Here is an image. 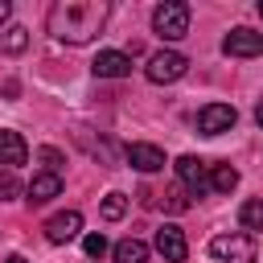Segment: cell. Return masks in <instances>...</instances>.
I'll return each mask as SVG.
<instances>
[{
    "mask_svg": "<svg viewBox=\"0 0 263 263\" xmlns=\"http://www.w3.org/2000/svg\"><path fill=\"white\" fill-rule=\"evenodd\" d=\"M25 156H29V144L21 140V132L0 127V164H4V173H12L16 164H25Z\"/></svg>",
    "mask_w": 263,
    "mask_h": 263,
    "instance_id": "11",
    "label": "cell"
},
{
    "mask_svg": "<svg viewBox=\"0 0 263 263\" xmlns=\"http://www.w3.org/2000/svg\"><path fill=\"white\" fill-rule=\"evenodd\" d=\"M234 119H238V111L230 103H210V107L197 111V132L201 136H222V132L234 127Z\"/></svg>",
    "mask_w": 263,
    "mask_h": 263,
    "instance_id": "5",
    "label": "cell"
},
{
    "mask_svg": "<svg viewBox=\"0 0 263 263\" xmlns=\"http://www.w3.org/2000/svg\"><path fill=\"white\" fill-rule=\"evenodd\" d=\"M115 263H148V242H140V238L115 242Z\"/></svg>",
    "mask_w": 263,
    "mask_h": 263,
    "instance_id": "14",
    "label": "cell"
},
{
    "mask_svg": "<svg viewBox=\"0 0 263 263\" xmlns=\"http://www.w3.org/2000/svg\"><path fill=\"white\" fill-rule=\"evenodd\" d=\"M8 12H12V8H8V0H0V25L8 21Z\"/></svg>",
    "mask_w": 263,
    "mask_h": 263,
    "instance_id": "23",
    "label": "cell"
},
{
    "mask_svg": "<svg viewBox=\"0 0 263 263\" xmlns=\"http://www.w3.org/2000/svg\"><path fill=\"white\" fill-rule=\"evenodd\" d=\"M185 70H189V58H185V53H177V49H160V53H152V58H148V66H144L148 82H156V86L177 82Z\"/></svg>",
    "mask_w": 263,
    "mask_h": 263,
    "instance_id": "3",
    "label": "cell"
},
{
    "mask_svg": "<svg viewBox=\"0 0 263 263\" xmlns=\"http://www.w3.org/2000/svg\"><path fill=\"white\" fill-rule=\"evenodd\" d=\"M16 193H21V181L12 173H0V201H12Z\"/></svg>",
    "mask_w": 263,
    "mask_h": 263,
    "instance_id": "21",
    "label": "cell"
},
{
    "mask_svg": "<svg viewBox=\"0 0 263 263\" xmlns=\"http://www.w3.org/2000/svg\"><path fill=\"white\" fill-rule=\"evenodd\" d=\"M152 33H160L164 41H181V37L189 33V8L177 4V0L156 4V12H152Z\"/></svg>",
    "mask_w": 263,
    "mask_h": 263,
    "instance_id": "2",
    "label": "cell"
},
{
    "mask_svg": "<svg viewBox=\"0 0 263 263\" xmlns=\"http://www.w3.org/2000/svg\"><path fill=\"white\" fill-rule=\"evenodd\" d=\"M259 16H263V0H259Z\"/></svg>",
    "mask_w": 263,
    "mask_h": 263,
    "instance_id": "26",
    "label": "cell"
},
{
    "mask_svg": "<svg viewBox=\"0 0 263 263\" xmlns=\"http://www.w3.org/2000/svg\"><path fill=\"white\" fill-rule=\"evenodd\" d=\"M152 247L164 255V263H185V259H189V242H185V230H181V226H173V222H164V226L156 230Z\"/></svg>",
    "mask_w": 263,
    "mask_h": 263,
    "instance_id": "6",
    "label": "cell"
},
{
    "mask_svg": "<svg viewBox=\"0 0 263 263\" xmlns=\"http://www.w3.org/2000/svg\"><path fill=\"white\" fill-rule=\"evenodd\" d=\"M90 70H95L99 78H127V74H132V53H123V49H103V53L90 62Z\"/></svg>",
    "mask_w": 263,
    "mask_h": 263,
    "instance_id": "10",
    "label": "cell"
},
{
    "mask_svg": "<svg viewBox=\"0 0 263 263\" xmlns=\"http://www.w3.org/2000/svg\"><path fill=\"white\" fill-rule=\"evenodd\" d=\"M238 185V168H230V164H210V189L214 193H230Z\"/></svg>",
    "mask_w": 263,
    "mask_h": 263,
    "instance_id": "15",
    "label": "cell"
},
{
    "mask_svg": "<svg viewBox=\"0 0 263 263\" xmlns=\"http://www.w3.org/2000/svg\"><path fill=\"white\" fill-rule=\"evenodd\" d=\"M255 119H259V127H263V99H259V107H255Z\"/></svg>",
    "mask_w": 263,
    "mask_h": 263,
    "instance_id": "25",
    "label": "cell"
},
{
    "mask_svg": "<svg viewBox=\"0 0 263 263\" xmlns=\"http://www.w3.org/2000/svg\"><path fill=\"white\" fill-rule=\"evenodd\" d=\"M82 251H86L90 259H103V251H107V238H103V234H86V238H82Z\"/></svg>",
    "mask_w": 263,
    "mask_h": 263,
    "instance_id": "20",
    "label": "cell"
},
{
    "mask_svg": "<svg viewBox=\"0 0 263 263\" xmlns=\"http://www.w3.org/2000/svg\"><path fill=\"white\" fill-rule=\"evenodd\" d=\"M177 177H181V185H185L193 197L210 193V164H205L201 156H181V160H177Z\"/></svg>",
    "mask_w": 263,
    "mask_h": 263,
    "instance_id": "7",
    "label": "cell"
},
{
    "mask_svg": "<svg viewBox=\"0 0 263 263\" xmlns=\"http://www.w3.org/2000/svg\"><path fill=\"white\" fill-rule=\"evenodd\" d=\"M78 230H82V214H78V210H62V214H53V218L45 222V238H49L53 247L78 238Z\"/></svg>",
    "mask_w": 263,
    "mask_h": 263,
    "instance_id": "9",
    "label": "cell"
},
{
    "mask_svg": "<svg viewBox=\"0 0 263 263\" xmlns=\"http://www.w3.org/2000/svg\"><path fill=\"white\" fill-rule=\"evenodd\" d=\"M4 263H29V259H25V255H8Z\"/></svg>",
    "mask_w": 263,
    "mask_h": 263,
    "instance_id": "24",
    "label": "cell"
},
{
    "mask_svg": "<svg viewBox=\"0 0 263 263\" xmlns=\"http://www.w3.org/2000/svg\"><path fill=\"white\" fill-rule=\"evenodd\" d=\"M29 45V29L25 25H8L4 33H0V49H8V53H21Z\"/></svg>",
    "mask_w": 263,
    "mask_h": 263,
    "instance_id": "16",
    "label": "cell"
},
{
    "mask_svg": "<svg viewBox=\"0 0 263 263\" xmlns=\"http://www.w3.org/2000/svg\"><path fill=\"white\" fill-rule=\"evenodd\" d=\"M185 193H189L185 185H173V189H164V210H173V214L189 210V197H185Z\"/></svg>",
    "mask_w": 263,
    "mask_h": 263,
    "instance_id": "19",
    "label": "cell"
},
{
    "mask_svg": "<svg viewBox=\"0 0 263 263\" xmlns=\"http://www.w3.org/2000/svg\"><path fill=\"white\" fill-rule=\"evenodd\" d=\"M25 193H29V205H45V201H53L62 193V177L58 173H37Z\"/></svg>",
    "mask_w": 263,
    "mask_h": 263,
    "instance_id": "13",
    "label": "cell"
},
{
    "mask_svg": "<svg viewBox=\"0 0 263 263\" xmlns=\"http://www.w3.org/2000/svg\"><path fill=\"white\" fill-rule=\"evenodd\" d=\"M37 156L45 160V173H58V168H62V152H58V148H41Z\"/></svg>",
    "mask_w": 263,
    "mask_h": 263,
    "instance_id": "22",
    "label": "cell"
},
{
    "mask_svg": "<svg viewBox=\"0 0 263 263\" xmlns=\"http://www.w3.org/2000/svg\"><path fill=\"white\" fill-rule=\"evenodd\" d=\"M107 0H58L49 8V33L58 41H70V45H86L103 21H107Z\"/></svg>",
    "mask_w": 263,
    "mask_h": 263,
    "instance_id": "1",
    "label": "cell"
},
{
    "mask_svg": "<svg viewBox=\"0 0 263 263\" xmlns=\"http://www.w3.org/2000/svg\"><path fill=\"white\" fill-rule=\"evenodd\" d=\"M222 49L230 58H263V33H255V29H230L226 41H222Z\"/></svg>",
    "mask_w": 263,
    "mask_h": 263,
    "instance_id": "8",
    "label": "cell"
},
{
    "mask_svg": "<svg viewBox=\"0 0 263 263\" xmlns=\"http://www.w3.org/2000/svg\"><path fill=\"white\" fill-rule=\"evenodd\" d=\"M127 164L140 173H156V168H164V152L156 144H127Z\"/></svg>",
    "mask_w": 263,
    "mask_h": 263,
    "instance_id": "12",
    "label": "cell"
},
{
    "mask_svg": "<svg viewBox=\"0 0 263 263\" xmlns=\"http://www.w3.org/2000/svg\"><path fill=\"white\" fill-rule=\"evenodd\" d=\"M123 214H127V197H123V193H107V197H103V218H107V222H119Z\"/></svg>",
    "mask_w": 263,
    "mask_h": 263,
    "instance_id": "18",
    "label": "cell"
},
{
    "mask_svg": "<svg viewBox=\"0 0 263 263\" xmlns=\"http://www.w3.org/2000/svg\"><path fill=\"white\" fill-rule=\"evenodd\" d=\"M238 222H242L247 230H263V197H251V201H242V210H238Z\"/></svg>",
    "mask_w": 263,
    "mask_h": 263,
    "instance_id": "17",
    "label": "cell"
},
{
    "mask_svg": "<svg viewBox=\"0 0 263 263\" xmlns=\"http://www.w3.org/2000/svg\"><path fill=\"white\" fill-rule=\"evenodd\" d=\"M210 255L218 263H255V238L251 234H218L210 242Z\"/></svg>",
    "mask_w": 263,
    "mask_h": 263,
    "instance_id": "4",
    "label": "cell"
}]
</instances>
